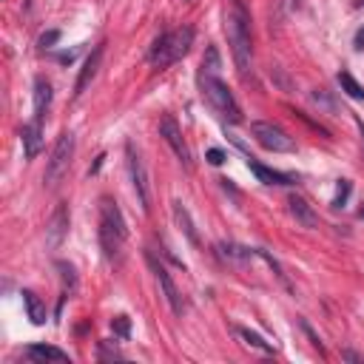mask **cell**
<instances>
[{"mask_svg": "<svg viewBox=\"0 0 364 364\" xmlns=\"http://www.w3.org/2000/svg\"><path fill=\"white\" fill-rule=\"evenodd\" d=\"M220 66H222V60H220V52H217V46H208V52H205V57H203V74H220Z\"/></svg>", "mask_w": 364, "mask_h": 364, "instance_id": "7402d4cb", "label": "cell"}, {"mask_svg": "<svg viewBox=\"0 0 364 364\" xmlns=\"http://www.w3.org/2000/svg\"><path fill=\"white\" fill-rule=\"evenodd\" d=\"M57 271H60V276H63L66 293H74V288H77V276H74V268H72L69 262H57Z\"/></svg>", "mask_w": 364, "mask_h": 364, "instance_id": "603a6c76", "label": "cell"}, {"mask_svg": "<svg viewBox=\"0 0 364 364\" xmlns=\"http://www.w3.org/2000/svg\"><path fill=\"white\" fill-rule=\"evenodd\" d=\"M57 40H60V32H49V35L40 38V46H43V49H52Z\"/></svg>", "mask_w": 364, "mask_h": 364, "instance_id": "83f0119b", "label": "cell"}, {"mask_svg": "<svg viewBox=\"0 0 364 364\" xmlns=\"http://www.w3.org/2000/svg\"><path fill=\"white\" fill-rule=\"evenodd\" d=\"M100 358H123V353H120L117 347L111 350V347H108L106 341H100Z\"/></svg>", "mask_w": 364, "mask_h": 364, "instance_id": "4316f807", "label": "cell"}, {"mask_svg": "<svg viewBox=\"0 0 364 364\" xmlns=\"http://www.w3.org/2000/svg\"><path fill=\"white\" fill-rule=\"evenodd\" d=\"M111 327H114V333H117L120 339H128V336H131V319H128V316H117V319L111 322Z\"/></svg>", "mask_w": 364, "mask_h": 364, "instance_id": "d4e9b609", "label": "cell"}, {"mask_svg": "<svg viewBox=\"0 0 364 364\" xmlns=\"http://www.w3.org/2000/svg\"><path fill=\"white\" fill-rule=\"evenodd\" d=\"M197 83H200V91H203V100L225 120V123H242V108H239V103L234 100V94H231V89L220 80V74H203L200 72V77H197Z\"/></svg>", "mask_w": 364, "mask_h": 364, "instance_id": "277c9868", "label": "cell"}, {"mask_svg": "<svg viewBox=\"0 0 364 364\" xmlns=\"http://www.w3.org/2000/svg\"><path fill=\"white\" fill-rule=\"evenodd\" d=\"M217 256L228 265H248L256 259V248H242L237 242H220L217 245Z\"/></svg>", "mask_w": 364, "mask_h": 364, "instance_id": "4fadbf2b", "label": "cell"}, {"mask_svg": "<svg viewBox=\"0 0 364 364\" xmlns=\"http://www.w3.org/2000/svg\"><path fill=\"white\" fill-rule=\"evenodd\" d=\"M341 358H344V361H361V364H364V356H361V353H356V350H344V353H341Z\"/></svg>", "mask_w": 364, "mask_h": 364, "instance_id": "f1b7e54d", "label": "cell"}, {"mask_svg": "<svg viewBox=\"0 0 364 364\" xmlns=\"http://www.w3.org/2000/svg\"><path fill=\"white\" fill-rule=\"evenodd\" d=\"M52 83L46 80V77H35V117L38 120H43L46 117V111H49V106H52Z\"/></svg>", "mask_w": 364, "mask_h": 364, "instance_id": "e0dca14e", "label": "cell"}, {"mask_svg": "<svg viewBox=\"0 0 364 364\" xmlns=\"http://www.w3.org/2000/svg\"><path fill=\"white\" fill-rule=\"evenodd\" d=\"M339 86H341V91H344L347 97H353V100H364V89H361V83H358L350 72H339Z\"/></svg>", "mask_w": 364, "mask_h": 364, "instance_id": "44dd1931", "label": "cell"}, {"mask_svg": "<svg viewBox=\"0 0 364 364\" xmlns=\"http://www.w3.org/2000/svg\"><path fill=\"white\" fill-rule=\"evenodd\" d=\"M69 225H72L69 203H57V208L52 211L49 225H46V245H49V251H57V248L66 242V237H69Z\"/></svg>", "mask_w": 364, "mask_h": 364, "instance_id": "9c48e42d", "label": "cell"}, {"mask_svg": "<svg viewBox=\"0 0 364 364\" xmlns=\"http://www.w3.org/2000/svg\"><path fill=\"white\" fill-rule=\"evenodd\" d=\"M225 32H228L234 63H237L239 74L245 77L248 69H251V60H254V43H251V18H248V12H245V6L239 4V0L225 18Z\"/></svg>", "mask_w": 364, "mask_h": 364, "instance_id": "6da1fadb", "label": "cell"}, {"mask_svg": "<svg viewBox=\"0 0 364 364\" xmlns=\"http://www.w3.org/2000/svg\"><path fill=\"white\" fill-rule=\"evenodd\" d=\"M26 358H32V361H72L66 350L52 347V344H29Z\"/></svg>", "mask_w": 364, "mask_h": 364, "instance_id": "ac0fdd59", "label": "cell"}, {"mask_svg": "<svg viewBox=\"0 0 364 364\" xmlns=\"http://www.w3.org/2000/svg\"><path fill=\"white\" fill-rule=\"evenodd\" d=\"M103 52H106V43H97V46L91 49V55L86 57V63H83V69H80V74H77V83H74V97H80V94L91 86V80L97 77L100 63H103Z\"/></svg>", "mask_w": 364, "mask_h": 364, "instance_id": "8fae6325", "label": "cell"}, {"mask_svg": "<svg viewBox=\"0 0 364 364\" xmlns=\"http://www.w3.org/2000/svg\"><path fill=\"white\" fill-rule=\"evenodd\" d=\"M194 46V29L191 26H179V29H171L165 35H159L154 40V46L148 49V63L154 69H168L174 63H179L186 57Z\"/></svg>", "mask_w": 364, "mask_h": 364, "instance_id": "3957f363", "label": "cell"}, {"mask_svg": "<svg viewBox=\"0 0 364 364\" xmlns=\"http://www.w3.org/2000/svg\"><path fill=\"white\" fill-rule=\"evenodd\" d=\"M234 333H237V339H242L245 347H251V350H256V353H262V356H273V353H276V347H273L271 341H265L259 333H254V330H248V327H242V324H237Z\"/></svg>", "mask_w": 364, "mask_h": 364, "instance_id": "2e32d148", "label": "cell"}, {"mask_svg": "<svg viewBox=\"0 0 364 364\" xmlns=\"http://www.w3.org/2000/svg\"><path fill=\"white\" fill-rule=\"evenodd\" d=\"M350 191H353L350 179H339V186H336V197H333V208H344V203H347Z\"/></svg>", "mask_w": 364, "mask_h": 364, "instance_id": "cb8c5ba5", "label": "cell"}, {"mask_svg": "<svg viewBox=\"0 0 364 364\" xmlns=\"http://www.w3.org/2000/svg\"><path fill=\"white\" fill-rule=\"evenodd\" d=\"M205 157H208V162H211V165H222V162H225V159H228V157H225V151H222V148H211V151H208V154H205Z\"/></svg>", "mask_w": 364, "mask_h": 364, "instance_id": "484cf974", "label": "cell"}, {"mask_svg": "<svg viewBox=\"0 0 364 364\" xmlns=\"http://www.w3.org/2000/svg\"><path fill=\"white\" fill-rule=\"evenodd\" d=\"M174 220H176V225L186 231V237L194 242V245H200V234H197V228H194V222H191V214H188V208L182 205L179 200L174 203Z\"/></svg>", "mask_w": 364, "mask_h": 364, "instance_id": "d6986e66", "label": "cell"}, {"mask_svg": "<svg viewBox=\"0 0 364 364\" xmlns=\"http://www.w3.org/2000/svg\"><path fill=\"white\" fill-rule=\"evenodd\" d=\"M57 60H60V63H72V60H74V52H63Z\"/></svg>", "mask_w": 364, "mask_h": 364, "instance_id": "4dcf8cb0", "label": "cell"}, {"mask_svg": "<svg viewBox=\"0 0 364 364\" xmlns=\"http://www.w3.org/2000/svg\"><path fill=\"white\" fill-rule=\"evenodd\" d=\"M248 168L256 174V179L262 182V186H290V176L288 174L273 171V168H268V165H262L256 159H248Z\"/></svg>", "mask_w": 364, "mask_h": 364, "instance_id": "9a60e30c", "label": "cell"}, {"mask_svg": "<svg viewBox=\"0 0 364 364\" xmlns=\"http://www.w3.org/2000/svg\"><path fill=\"white\" fill-rule=\"evenodd\" d=\"M125 157H128V174H131L134 194H137L142 211H151V188H148V171H145V162H142V157L137 154V148H134L131 142L125 145Z\"/></svg>", "mask_w": 364, "mask_h": 364, "instance_id": "52a82bcc", "label": "cell"}, {"mask_svg": "<svg viewBox=\"0 0 364 364\" xmlns=\"http://www.w3.org/2000/svg\"><path fill=\"white\" fill-rule=\"evenodd\" d=\"M23 305H26L32 324H46V305L40 302V296L35 290H23Z\"/></svg>", "mask_w": 364, "mask_h": 364, "instance_id": "ffe728a7", "label": "cell"}, {"mask_svg": "<svg viewBox=\"0 0 364 364\" xmlns=\"http://www.w3.org/2000/svg\"><path fill=\"white\" fill-rule=\"evenodd\" d=\"M159 137L171 145V151L176 154V159H179L182 165L191 168V151H188L186 140H182V131H179V125H176V120H174L171 114H165V117L159 120Z\"/></svg>", "mask_w": 364, "mask_h": 364, "instance_id": "30bf717a", "label": "cell"}, {"mask_svg": "<svg viewBox=\"0 0 364 364\" xmlns=\"http://www.w3.org/2000/svg\"><path fill=\"white\" fill-rule=\"evenodd\" d=\"M148 265H151V271H154V279H157V285H159V290H162L165 302L171 305L174 316H182V313H186V302H182V293H179L176 282L171 279V273L165 271V265H159V262L154 259V254H148Z\"/></svg>", "mask_w": 364, "mask_h": 364, "instance_id": "ba28073f", "label": "cell"}, {"mask_svg": "<svg viewBox=\"0 0 364 364\" xmlns=\"http://www.w3.org/2000/svg\"><path fill=\"white\" fill-rule=\"evenodd\" d=\"M21 142H23V157L35 159L43 151V120L35 117L32 123H26L21 131Z\"/></svg>", "mask_w": 364, "mask_h": 364, "instance_id": "7c38bea8", "label": "cell"}, {"mask_svg": "<svg viewBox=\"0 0 364 364\" xmlns=\"http://www.w3.org/2000/svg\"><path fill=\"white\" fill-rule=\"evenodd\" d=\"M288 211H290V217H293V220H296L302 228H316V225H319L316 211H313V208H310V205H307L302 197H296V194L288 200Z\"/></svg>", "mask_w": 364, "mask_h": 364, "instance_id": "5bb4252c", "label": "cell"}, {"mask_svg": "<svg viewBox=\"0 0 364 364\" xmlns=\"http://www.w3.org/2000/svg\"><path fill=\"white\" fill-rule=\"evenodd\" d=\"M356 6H364V0H356Z\"/></svg>", "mask_w": 364, "mask_h": 364, "instance_id": "1f68e13d", "label": "cell"}, {"mask_svg": "<svg viewBox=\"0 0 364 364\" xmlns=\"http://www.w3.org/2000/svg\"><path fill=\"white\" fill-rule=\"evenodd\" d=\"M251 134H254V140L265 151H273V154H290V151H296V140L285 128H279L276 123L256 120V123H251Z\"/></svg>", "mask_w": 364, "mask_h": 364, "instance_id": "8992f818", "label": "cell"}, {"mask_svg": "<svg viewBox=\"0 0 364 364\" xmlns=\"http://www.w3.org/2000/svg\"><path fill=\"white\" fill-rule=\"evenodd\" d=\"M358 217H361V220H364V208H361V211H358Z\"/></svg>", "mask_w": 364, "mask_h": 364, "instance_id": "d6a6232c", "label": "cell"}, {"mask_svg": "<svg viewBox=\"0 0 364 364\" xmlns=\"http://www.w3.org/2000/svg\"><path fill=\"white\" fill-rule=\"evenodd\" d=\"M353 46H356V52H364V26L356 32V38H353Z\"/></svg>", "mask_w": 364, "mask_h": 364, "instance_id": "f546056e", "label": "cell"}, {"mask_svg": "<svg viewBox=\"0 0 364 364\" xmlns=\"http://www.w3.org/2000/svg\"><path fill=\"white\" fill-rule=\"evenodd\" d=\"M72 159H74V134L72 131H63L52 148V157L46 162V174H43V182L49 188H57L60 179L69 174L72 168Z\"/></svg>", "mask_w": 364, "mask_h": 364, "instance_id": "5b68a950", "label": "cell"}, {"mask_svg": "<svg viewBox=\"0 0 364 364\" xmlns=\"http://www.w3.org/2000/svg\"><path fill=\"white\" fill-rule=\"evenodd\" d=\"M125 239H128V231H125V220H123L117 203L103 200L100 203V248H103V256L108 262H120Z\"/></svg>", "mask_w": 364, "mask_h": 364, "instance_id": "7a4b0ae2", "label": "cell"}]
</instances>
